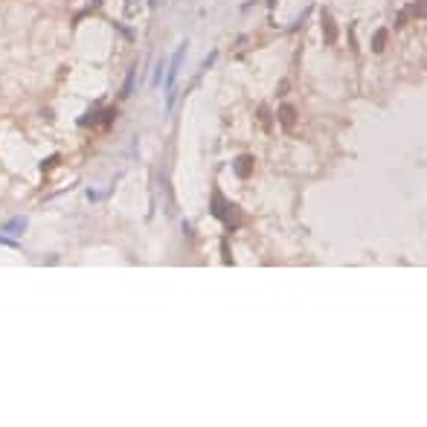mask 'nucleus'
Listing matches in <instances>:
<instances>
[{
	"label": "nucleus",
	"mask_w": 427,
	"mask_h": 427,
	"mask_svg": "<svg viewBox=\"0 0 427 427\" xmlns=\"http://www.w3.org/2000/svg\"><path fill=\"white\" fill-rule=\"evenodd\" d=\"M183 55H186V44H180V47L174 50V55H171V61L166 64V67H169V76H166V108H169V111H171V105H174V99H177L174 82H177V73H180V64H183Z\"/></svg>",
	"instance_id": "obj_1"
},
{
	"label": "nucleus",
	"mask_w": 427,
	"mask_h": 427,
	"mask_svg": "<svg viewBox=\"0 0 427 427\" xmlns=\"http://www.w3.org/2000/svg\"><path fill=\"white\" fill-rule=\"evenodd\" d=\"M233 206H236V204H227L218 189L212 192V215H215V218H221V221L230 224V212H233Z\"/></svg>",
	"instance_id": "obj_2"
},
{
	"label": "nucleus",
	"mask_w": 427,
	"mask_h": 427,
	"mask_svg": "<svg viewBox=\"0 0 427 427\" xmlns=\"http://www.w3.org/2000/svg\"><path fill=\"white\" fill-rule=\"evenodd\" d=\"M26 227H29V218H26V215H15V218H9L6 224H0V233H6V236H23Z\"/></svg>",
	"instance_id": "obj_3"
},
{
	"label": "nucleus",
	"mask_w": 427,
	"mask_h": 427,
	"mask_svg": "<svg viewBox=\"0 0 427 427\" xmlns=\"http://www.w3.org/2000/svg\"><path fill=\"white\" fill-rule=\"evenodd\" d=\"M233 171H236V177H241V180H244V177L253 171V157H250V154H241L239 160L233 163Z\"/></svg>",
	"instance_id": "obj_4"
},
{
	"label": "nucleus",
	"mask_w": 427,
	"mask_h": 427,
	"mask_svg": "<svg viewBox=\"0 0 427 427\" xmlns=\"http://www.w3.org/2000/svg\"><path fill=\"white\" fill-rule=\"evenodd\" d=\"M320 20H323V29H325V44H334V41H337V26H334L331 15H328V12H323V15H320Z\"/></svg>",
	"instance_id": "obj_5"
},
{
	"label": "nucleus",
	"mask_w": 427,
	"mask_h": 427,
	"mask_svg": "<svg viewBox=\"0 0 427 427\" xmlns=\"http://www.w3.org/2000/svg\"><path fill=\"white\" fill-rule=\"evenodd\" d=\"M279 122H282V128H293V122H296V111H293V105H282L279 108Z\"/></svg>",
	"instance_id": "obj_6"
},
{
	"label": "nucleus",
	"mask_w": 427,
	"mask_h": 427,
	"mask_svg": "<svg viewBox=\"0 0 427 427\" xmlns=\"http://www.w3.org/2000/svg\"><path fill=\"white\" fill-rule=\"evenodd\" d=\"M134 79H137V64L128 70V76H125V85H122V96H125V99L134 93Z\"/></svg>",
	"instance_id": "obj_7"
},
{
	"label": "nucleus",
	"mask_w": 427,
	"mask_h": 427,
	"mask_svg": "<svg viewBox=\"0 0 427 427\" xmlns=\"http://www.w3.org/2000/svg\"><path fill=\"white\" fill-rule=\"evenodd\" d=\"M387 35H390L387 29H378V32H375V38H372V50H375V52H381L384 47H387Z\"/></svg>",
	"instance_id": "obj_8"
},
{
	"label": "nucleus",
	"mask_w": 427,
	"mask_h": 427,
	"mask_svg": "<svg viewBox=\"0 0 427 427\" xmlns=\"http://www.w3.org/2000/svg\"><path fill=\"white\" fill-rule=\"evenodd\" d=\"M163 67H166V61H157V67H154V76H151V85H154V87L163 82V73H166Z\"/></svg>",
	"instance_id": "obj_9"
},
{
	"label": "nucleus",
	"mask_w": 427,
	"mask_h": 427,
	"mask_svg": "<svg viewBox=\"0 0 427 427\" xmlns=\"http://www.w3.org/2000/svg\"><path fill=\"white\" fill-rule=\"evenodd\" d=\"M215 58H218V50H212V52H209V55L204 58V64H201V73H206V70L212 67V64H215Z\"/></svg>",
	"instance_id": "obj_10"
},
{
	"label": "nucleus",
	"mask_w": 427,
	"mask_h": 427,
	"mask_svg": "<svg viewBox=\"0 0 427 427\" xmlns=\"http://www.w3.org/2000/svg\"><path fill=\"white\" fill-rule=\"evenodd\" d=\"M262 122L271 128V111H268V108H262Z\"/></svg>",
	"instance_id": "obj_11"
},
{
	"label": "nucleus",
	"mask_w": 427,
	"mask_h": 427,
	"mask_svg": "<svg viewBox=\"0 0 427 427\" xmlns=\"http://www.w3.org/2000/svg\"><path fill=\"white\" fill-rule=\"evenodd\" d=\"M0 244H6V247H17V241H12V239H6V236H0Z\"/></svg>",
	"instance_id": "obj_12"
},
{
	"label": "nucleus",
	"mask_w": 427,
	"mask_h": 427,
	"mask_svg": "<svg viewBox=\"0 0 427 427\" xmlns=\"http://www.w3.org/2000/svg\"><path fill=\"white\" fill-rule=\"evenodd\" d=\"M148 6H151V9H154V6H157V0H148Z\"/></svg>",
	"instance_id": "obj_13"
},
{
	"label": "nucleus",
	"mask_w": 427,
	"mask_h": 427,
	"mask_svg": "<svg viewBox=\"0 0 427 427\" xmlns=\"http://www.w3.org/2000/svg\"><path fill=\"white\" fill-rule=\"evenodd\" d=\"M93 3H102V0H93Z\"/></svg>",
	"instance_id": "obj_14"
}]
</instances>
